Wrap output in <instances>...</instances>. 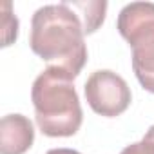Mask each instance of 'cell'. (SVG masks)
I'll return each mask as SVG.
<instances>
[{
    "label": "cell",
    "instance_id": "3",
    "mask_svg": "<svg viewBox=\"0 0 154 154\" xmlns=\"http://www.w3.org/2000/svg\"><path fill=\"white\" fill-rule=\"evenodd\" d=\"M116 26L132 49V69L138 82L154 94V2L127 4Z\"/></svg>",
    "mask_w": 154,
    "mask_h": 154
},
{
    "label": "cell",
    "instance_id": "9",
    "mask_svg": "<svg viewBox=\"0 0 154 154\" xmlns=\"http://www.w3.org/2000/svg\"><path fill=\"white\" fill-rule=\"evenodd\" d=\"M145 138H149V140H152V141H154V125H152V127H150V129L147 131V134H145Z\"/></svg>",
    "mask_w": 154,
    "mask_h": 154
},
{
    "label": "cell",
    "instance_id": "4",
    "mask_svg": "<svg viewBox=\"0 0 154 154\" xmlns=\"http://www.w3.org/2000/svg\"><path fill=\"white\" fill-rule=\"evenodd\" d=\"M85 100L89 107L105 118H116L125 112L132 102L131 87L120 74L100 69L94 71L85 82Z\"/></svg>",
    "mask_w": 154,
    "mask_h": 154
},
{
    "label": "cell",
    "instance_id": "1",
    "mask_svg": "<svg viewBox=\"0 0 154 154\" xmlns=\"http://www.w3.org/2000/svg\"><path fill=\"white\" fill-rule=\"evenodd\" d=\"M85 27L69 2L49 4L38 8L31 18L29 45L36 56L45 60L49 67H58L76 78L85 62Z\"/></svg>",
    "mask_w": 154,
    "mask_h": 154
},
{
    "label": "cell",
    "instance_id": "8",
    "mask_svg": "<svg viewBox=\"0 0 154 154\" xmlns=\"http://www.w3.org/2000/svg\"><path fill=\"white\" fill-rule=\"evenodd\" d=\"M45 154H80L78 150H72V149H51Z\"/></svg>",
    "mask_w": 154,
    "mask_h": 154
},
{
    "label": "cell",
    "instance_id": "6",
    "mask_svg": "<svg viewBox=\"0 0 154 154\" xmlns=\"http://www.w3.org/2000/svg\"><path fill=\"white\" fill-rule=\"evenodd\" d=\"M69 6L82 18L85 35L94 33L105 20L107 2H69Z\"/></svg>",
    "mask_w": 154,
    "mask_h": 154
},
{
    "label": "cell",
    "instance_id": "2",
    "mask_svg": "<svg viewBox=\"0 0 154 154\" xmlns=\"http://www.w3.org/2000/svg\"><path fill=\"white\" fill-rule=\"evenodd\" d=\"M72 76L58 67L42 71L31 87L38 129L49 138H69L82 127L84 112Z\"/></svg>",
    "mask_w": 154,
    "mask_h": 154
},
{
    "label": "cell",
    "instance_id": "5",
    "mask_svg": "<svg viewBox=\"0 0 154 154\" xmlns=\"http://www.w3.org/2000/svg\"><path fill=\"white\" fill-rule=\"evenodd\" d=\"M35 141V127L24 114H8L0 122V154H26Z\"/></svg>",
    "mask_w": 154,
    "mask_h": 154
},
{
    "label": "cell",
    "instance_id": "7",
    "mask_svg": "<svg viewBox=\"0 0 154 154\" xmlns=\"http://www.w3.org/2000/svg\"><path fill=\"white\" fill-rule=\"evenodd\" d=\"M120 154H154V141L143 136L141 141L127 145Z\"/></svg>",
    "mask_w": 154,
    "mask_h": 154
}]
</instances>
